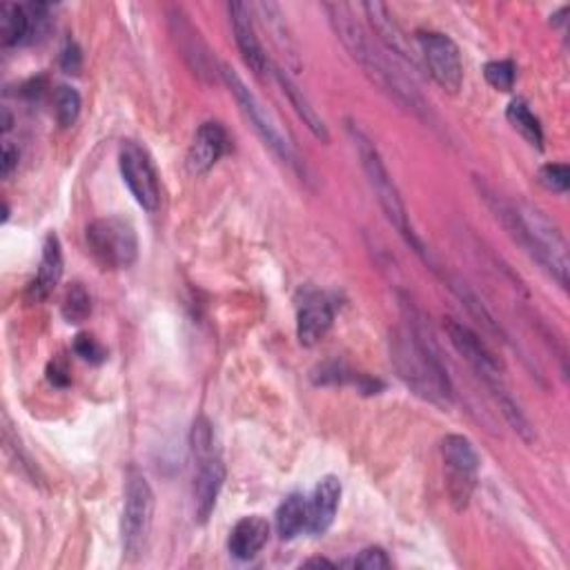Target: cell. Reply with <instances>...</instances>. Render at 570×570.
Masks as SVG:
<instances>
[{"mask_svg": "<svg viewBox=\"0 0 570 570\" xmlns=\"http://www.w3.org/2000/svg\"><path fill=\"white\" fill-rule=\"evenodd\" d=\"M268 537H270V524L264 517L259 515L244 517L241 521H237V526L230 533V552L237 559L248 561L264 550V546L268 544Z\"/></svg>", "mask_w": 570, "mask_h": 570, "instance_id": "ffe728a7", "label": "cell"}, {"mask_svg": "<svg viewBox=\"0 0 570 570\" xmlns=\"http://www.w3.org/2000/svg\"><path fill=\"white\" fill-rule=\"evenodd\" d=\"M537 181H539L548 192L563 194V192H568V185H570V170H568V165H563V163H548V165H544V168L539 170Z\"/></svg>", "mask_w": 570, "mask_h": 570, "instance_id": "83f0119b", "label": "cell"}, {"mask_svg": "<svg viewBox=\"0 0 570 570\" xmlns=\"http://www.w3.org/2000/svg\"><path fill=\"white\" fill-rule=\"evenodd\" d=\"M484 76L497 92H510L515 87L517 69L513 61H491L484 67Z\"/></svg>", "mask_w": 570, "mask_h": 570, "instance_id": "4316f807", "label": "cell"}, {"mask_svg": "<svg viewBox=\"0 0 570 570\" xmlns=\"http://www.w3.org/2000/svg\"><path fill=\"white\" fill-rule=\"evenodd\" d=\"M87 246L103 270H126L139 257L135 225L121 216L96 218L87 225Z\"/></svg>", "mask_w": 570, "mask_h": 570, "instance_id": "52a82bcc", "label": "cell"}, {"mask_svg": "<svg viewBox=\"0 0 570 570\" xmlns=\"http://www.w3.org/2000/svg\"><path fill=\"white\" fill-rule=\"evenodd\" d=\"M355 568H364V570H381V568H390V559L386 555L384 548L379 546H370L364 552H359V557L353 561Z\"/></svg>", "mask_w": 570, "mask_h": 570, "instance_id": "f546056e", "label": "cell"}, {"mask_svg": "<svg viewBox=\"0 0 570 570\" xmlns=\"http://www.w3.org/2000/svg\"><path fill=\"white\" fill-rule=\"evenodd\" d=\"M230 150V137H227L225 128L221 123L207 121L203 123L187 152V168L192 174H205L209 172L225 154Z\"/></svg>", "mask_w": 570, "mask_h": 570, "instance_id": "9a60e30c", "label": "cell"}, {"mask_svg": "<svg viewBox=\"0 0 570 570\" xmlns=\"http://www.w3.org/2000/svg\"><path fill=\"white\" fill-rule=\"evenodd\" d=\"M323 10L330 19V25L336 39L348 50L353 61L362 65L366 76L375 85H379L381 92L395 98L401 107L412 111L415 117L428 121L430 105L426 103V98L421 96L412 78L399 67L397 58L390 52H386L377 41L370 39L366 28L357 21L355 10L346 3H330Z\"/></svg>", "mask_w": 570, "mask_h": 570, "instance_id": "6da1fadb", "label": "cell"}, {"mask_svg": "<svg viewBox=\"0 0 570 570\" xmlns=\"http://www.w3.org/2000/svg\"><path fill=\"white\" fill-rule=\"evenodd\" d=\"M348 135H351V139H353V146H355V150H357V154H359L362 168H364V172H366V176H368V183H370V187H373V192H375V196H377V201H379V205H381L386 218L397 227V233L406 239V244H408L428 266H432V257H430V252L426 250V246L421 244V239H419V237L415 235V230H412V225H410V221H408L406 205H404V198H401V194H399V190H397V185H395V181H392V176H390V172H388V168H386V163H384V159H381L377 146H375L373 139H370L359 126H355V123L348 126Z\"/></svg>", "mask_w": 570, "mask_h": 570, "instance_id": "3957f363", "label": "cell"}, {"mask_svg": "<svg viewBox=\"0 0 570 570\" xmlns=\"http://www.w3.org/2000/svg\"><path fill=\"white\" fill-rule=\"evenodd\" d=\"M417 43L432 80L441 89L458 94L464 83V63L460 47L454 45L450 36L439 32H419Z\"/></svg>", "mask_w": 570, "mask_h": 570, "instance_id": "8fae6325", "label": "cell"}, {"mask_svg": "<svg viewBox=\"0 0 570 570\" xmlns=\"http://www.w3.org/2000/svg\"><path fill=\"white\" fill-rule=\"evenodd\" d=\"M119 165L137 203L148 212H157L161 205V181L150 154L139 143L126 141L119 152Z\"/></svg>", "mask_w": 570, "mask_h": 570, "instance_id": "7c38bea8", "label": "cell"}, {"mask_svg": "<svg viewBox=\"0 0 570 570\" xmlns=\"http://www.w3.org/2000/svg\"><path fill=\"white\" fill-rule=\"evenodd\" d=\"M19 148H14L10 141H6L3 146V163H0V172H3V179H10L12 172L19 165Z\"/></svg>", "mask_w": 570, "mask_h": 570, "instance_id": "1f68e13d", "label": "cell"}, {"mask_svg": "<svg viewBox=\"0 0 570 570\" xmlns=\"http://www.w3.org/2000/svg\"><path fill=\"white\" fill-rule=\"evenodd\" d=\"M362 10H364L366 19L370 21L373 30L377 32V39L384 45V50L390 52L395 58H401L406 65L417 69L419 63H417L415 52L408 43V36L401 30V25L395 21L390 10L384 3H364Z\"/></svg>", "mask_w": 570, "mask_h": 570, "instance_id": "2e32d148", "label": "cell"}, {"mask_svg": "<svg viewBox=\"0 0 570 570\" xmlns=\"http://www.w3.org/2000/svg\"><path fill=\"white\" fill-rule=\"evenodd\" d=\"M47 377H50V381L54 384V386H58V388H65V386H69V368H67V364L65 362H52L50 364V370H47Z\"/></svg>", "mask_w": 570, "mask_h": 570, "instance_id": "d6a6232c", "label": "cell"}, {"mask_svg": "<svg viewBox=\"0 0 570 570\" xmlns=\"http://www.w3.org/2000/svg\"><path fill=\"white\" fill-rule=\"evenodd\" d=\"M338 499H341V482L332 475L323 477L308 502V530L312 535H323L332 526L336 517Z\"/></svg>", "mask_w": 570, "mask_h": 570, "instance_id": "d6986e66", "label": "cell"}, {"mask_svg": "<svg viewBox=\"0 0 570 570\" xmlns=\"http://www.w3.org/2000/svg\"><path fill=\"white\" fill-rule=\"evenodd\" d=\"M390 359L401 381L421 399L448 408L454 401V388L439 357L434 336L410 314V327H399L390 336Z\"/></svg>", "mask_w": 570, "mask_h": 570, "instance_id": "7a4b0ae2", "label": "cell"}, {"mask_svg": "<svg viewBox=\"0 0 570 570\" xmlns=\"http://www.w3.org/2000/svg\"><path fill=\"white\" fill-rule=\"evenodd\" d=\"M308 528V502L303 495L294 493L283 499L277 510V533L281 539H294Z\"/></svg>", "mask_w": 570, "mask_h": 570, "instance_id": "603a6c76", "label": "cell"}, {"mask_svg": "<svg viewBox=\"0 0 570 570\" xmlns=\"http://www.w3.org/2000/svg\"><path fill=\"white\" fill-rule=\"evenodd\" d=\"M170 30L174 36V43L181 52V56L187 61V65L194 69L198 76H212L214 63H212V52L201 39L198 30L190 23V19L181 10H170Z\"/></svg>", "mask_w": 570, "mask_h": 570, "instance_id": "5bb4252c", "label": "cell"}, {"mask_svg": "<svg viewBox=\"0 0 570 570\" xmlns=\"http://www.w3.org/2000/svg\"><path fill=\"white\" fill-rule=\"evenodd\" d=\"M506 119L508 123L537 150L544 148V130L539 119L530 111L528 103L524 98H515L508 109H506Z\"/></svg>", "mask_w": 570, "mask_h": 570, "instance_id": "cb8c5ba5", "label": "cell"}, {"mask_svg": "<svg viewBox=\"0 0 570 570\" xmlns=\"http://www.w3.org/2000/svg\"><path fill=\"white\" fill-rule=\"evenodd\" d=\"M227 12H230L235 41H237V47H239L246 65L257 76H264L268 72V56H266V52L259 43L250 8L246 3H230V6H227Z\"/></svg>", "mask_w": 570, "mask_h": 570, "instance_id": "e0dca14e", "label": "cell"}, {"mask_svg": "<svg viewBox=\"0 0 570 570\" xmlns=\"http://www.w3.org/2000/svg\"><path fill=\"white\" fill-rule=\"evenodd\" d=\"M517 212L533 244L530 259L539 264L561 288H568V248L557 225L533 205H517Z\"/></svg>", "mask_w": 570, "mask_h": 570, "instance_id": "ba28073f", "label": "cell"}, {"mask_svg": "<svg viewBox=\"0 0 570 570\" xmlns=\"http://www.w3.org/2000/svg\"><path fill=\"white\" fill-rule=\"evenodd\" d=\"M154 521V493L148 477L132 466L126 475V502L121 517L123 552L128 561L143 557Z\"/></svg>", "mask_w": 570, "mask_h": 570, "instance_id": "8992f818", "label": "cell"}, {"mask_svg": "<svg viewBox=\"0 0 570 570\" xmlns=\"http://www.w3.org/2000/svg\"><path fill=\"white\" fill-rule=\"evenodd\" d=\"M277 78L283 87V92L288 94L292 107L297 109L299 119L308 126V130L312 132V137H316L321 143H330V132H327V126L325 121L319 117V111L314 109V105L310 103V98L303 94V89L283 72V69H277Z\"/></svg>", "mask_w": 570, "mask_h": 570, "instance_id": "44dd1931", "label": "cell"}, {"mask_svg": "<svg viewBox=\"0 0 570 570\" xmlns=\"http://www.w3.org/2000/svg\"><path fill=\"white\" fill-rule=\"evenodd\" d=\"M441 458L448 471V495L452 506L464 510L473 497L477 471H480V454L471 439L464 434H448L441 441Z\"/></svg>", "mask_w": 570, "mask_h": 570, "instance_id": "9c48e42d", "label": "cell"}, {"mask_svg": "<svg viewBox=\"0 0 570 570\" xmlns=\"http://www.w3.org/2000/svg\"><path fill=\"white\" fill-rule=\"evenodd\" d=\"M54 105H56V121L61 128H69L76 123L80 114V94L74 87L61 85L56 89Z\"/></svg>", "mask_w": 570, "mask_h": 570, "instance_id": "484cf974", "label": "cell"}, {"mask_svg": "<svg viewBox=\"0 0 570 570\" xmlns=\"http://www.w3.org/2000/svg\"><path fill=\"white\" fill-rule=\"evenodd\" d=\"M83 65V54L76 43H67V47L61 54V67L65 74H78Z\"/></svg>", "mask_w": 570, "mask_h": 570, "instance_id": "4dcf8cb0", "label": "cell"}, {"mask_svg": "<svg viewBox=\"0 0 570 570\" xmlns=\"http://www.w3.org/2000/svg\"><path fill=\"white\" fill-rule=\"evenodd\" d=\"M61 277H63V248H61V241L56 235H47L43 241L39 275L32 281V286L28 288V301H32V303L45 301L58 286Z\"/></svg>", "mask_w": 570, "mask_h": 570, "instance_id": "ac0fdd59", "label": "cell"}, {"mask_svg": "<svg viewBox=\"0 0 570 570\" xmlns=\"http://www.w3.org/2000/svg\"><path fill=\"white\" fill-rule=\"evenodd\" d=\"M334 323V305L321 292H310L303 297L297 314V336L305 348L316 346Z\"/></svg>", "mask_w": 570, "mask_h": 570, "instance_id": "4fadbf2b", "label": "cell"}, {"mask_svg": "<svg viewBox=\"0 0 570 570\" xmlns=\"http://www.w3.org/2000/svg\"><path fill=\"white\" fill-rule=\"evenodd\" d=\"M0 39H3V45L8 47L34 41V19L28 8H21V6L0 8Z\"/></svg>", "mask_w": 570, "mask_h": 570, "instance_id": "7402d4cb", "label": "cell"}, {"mask_svg": "<svg viewBox=\"0 0 570 570\" xmlns=\"http://www.w3.org/2000/svg\"><path fill=\"white\" fill-rule=\"evenodd\" d=\"M61 312H63V319H65L67 323H74V325L87 321V316L92 314V297H89V292L85 290L83 283H74V286L65 292Z\"/></svg>", "mask_w": 570, "mask_h": 570, "instance_id": "d4e9b609", "label": "cell"}, {"mask_svg": "<svg viewBox=\"0 0 570 570\" xmlns=\"http://www.w3.org/2000/svg\"><path fill=\"white\" fill-rule=\"evenodd\" d=\"M445 332H448V338H450L452 348L460 353V357H464V362L486 384V388L495 397L506 395L508 390H506V384H504L502 364L488 351V346L484 344V341L469 325L454 321V319H445Z\"/></svg>", "mask_w": 570, "mask_h": 570, "instance_id": "30bf717a", "label": "cell"}, {"mask_svg": "<svg viewBox=\"0 0 570 570\" xmlns=\"http://www.w3.org/2000/svg\"><path fill=\"white\" fill-rule=\"evenodd\" d=\"M190 443L194 458V515L205 524L212 517L225 484V464L216 450L214 430L207 417H198L194 421Z\"/></svg>", "mask_w": 570, "mask_h": 570, "instance_id": "5b68a950", "label": "cell"}, {"mask_svg": "<svg viewBox=\"0 0 570 570\" xmlns=\"http://www.w3.org/2000/svg\"><path fill=\"white\" fill-rule=\"evenodd\" d=\"M74 353L89 364H103L107 359V351L98 344V341L92 334H78L74 338Z\"/></svg>", "mask_w": 570, "mask_h": 570, "instance_id": "f1b7e54d", "label": "cell"}, {"mask_svg": "<svg viewBox=\"0 0 570 570\" xmlns=\"http://www.w3.org/2000/svg\"><path fill=\"white\" fill-rule=\"evenodd\" d=\"M221 74H223L227 89H230V94L237 98L244 117L252 123V128L261 137V141L272 150V154L283 165H288L294 174L305 179V163L299 157L294 143L288 139V135L279 126L275 114L261 103V98L244 83V78L230 65H221Z\"/></svg>", "mask_w": 570, "mask_h": 570, "instance_id": "277c9868", "label": "cell"}, {"mask_svg": "<svg viewBox=\"0 0 570 570\" xmlns=\"http://www.w3.org/2000/svg\"><path fill=\"white\" fill-rule=\"evenodd\" d=\"M303 566H327V568H334V563H332V561H327V559H321V557L308 559Z\"/></svg>", "mask_w": 570, "mask_h": 570, "instance_id": "836d02e7", "label": "cell"}]
</instances>
